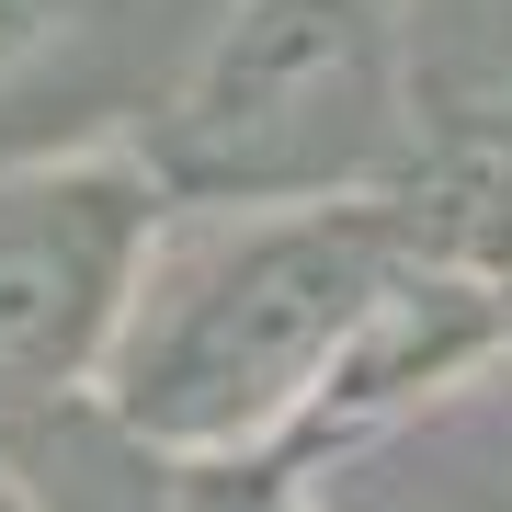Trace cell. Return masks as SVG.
Wrapping results in <instances>:
<instances>
[{"label": "cell", "instance_id": "obj_1", "mask_svg": "<svg viewBox=\"0 0 512 512\" xmlns=\"http://www.w3.org/2000/svg\"><path fill=\"white\" fill-rule=\"evenodd\" d=\"M410 274L399 194L171 205L92 399L160 467H251L308 433L342 342Z\"/></svg>", "mask_w": 512, "mask_h": 512}, {"label": "cell", "instance_id": "obj_2", "mask_svg": "<svg viewBox=\"0 0 512 512\" xmlns=\"http://www.w3.org/2000/svg\"><path fill=\"white\" fill-rule=\"evenodd\" d=\"M137 148L171 205L399 194L421 160L410 0H239Z\"/></svg>", "mask_w": 512, "mask_h": 512}, {"label": "cell", "instance_id": "obj_3", "mask_svg": "<svg viewBox=\"0 0 512 512\" xmlns=\"http://www.w3.org/2000/svg\"><path fill=\"white\" fill-rule=\"evenodd\" d=\"M171 183L137 137L0 160V421L92 399L160 262Z\"/></svg>", "mask_w": 512, "mask_h": 512}, {"label": "cell", "instance_id": "obj_4", "mask_svg": "<svg viewBox=\"0 0 512 512\" xmlns=\"http://www.w3.org/2000/svg\"><path fill=\"white\" fill-rule=\"evenodd\" d=\"M490 353H512V296L467 285V274H433V262H410V274L365 308V330L342 342V365H330L308 433L285 444V467H319V456H342V444L387 433V421L433 410L444 387H467Z\"/></svg>", "mask_w": 512, "mask_h": 512}, {"label": "cell", "instance_id": "obj_5", "mask_svg": "<svg viewBox=\"0 0 512 512\" xmlns=\"http://www.w3.org/2000/svg\"><path fill=\"white\" fill-rule=\"evenodd\" d=\"M399 228H410V262L512 296V137L501 148H421L399 183Z\"/></svg>", "mask_w": 512, "mask_h": 512}, {"label": "cell", "instance_id": "obj_6", "mask_svg": "<svg viewBox=\"0 0 512 512\" xmlns=\"http://www.w3.org/2000/svg\"><path fill=\"white\" fill-rule=\"evenodd\" d=\"M92 23H103V0H0V92H23L35 69H57Z\"/></svg>", "mask_w": 512, "mask_h": 512}, {"label": "cell", "instance_id": "obj_7", "mask_svg": "<svg viewBox=\"0 0 512 512\" xmlns=\"http://www.w3.org/2000/svg\"><path fill=\"white\" fill-rule=\"evenodd\" d=\"M171 512H319V501H308V467L251 456V467H183Z\"/></svg>", "mask_w": 512, "mask_h": 512}, {"label": "cell", "instance_id": "obj_8", "mask_svg": "<svg viewBox=\"0 0 512 512\" xmlns=\"http://www.w3.org/2000/svg\"><path fill=\"white\" fill-rule=\"evenodd\" d=\"M0 512H46V501H35V478H23V467H0Z\"/></svg>", "mask_w": 512, "mask_h": 512}, {"label": "cell", "instance_id": "obj_9", "mask_svg": "<svg viewBox=\"0 0 512 512\" xmlns=\"http://www.w3.org/2000/svg\"><path fill=\"white\" fill-rule=\"evenodd\" d=\"M501 137H512V126H501Z\"/></svg>", "mask_w": 512, "mask_h": 512}, {"label": "cell", "instance_id": "obj_10", "mask_svg": "<svg viewBox=\"0 0 512 512\" xmlns=\"http://www.w3.org/2000/svg\"><path fill=\"white\" fill-rule=\"evenodd\" d=\"M160 512H171V501H160Z\"/></svg>", "mask_w": 512, "mask_h": 512}]
</instances>
